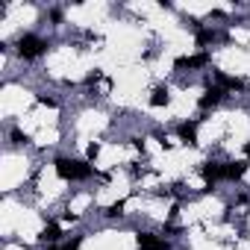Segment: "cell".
<instances>
[{"label": "cell", "mask_w": 250, "mask_h": 250, "mask_svg": "<svg viewBox=\"0 0 250 250\" xmlns=\"http://www.w3.org/2000/svg\"><path fill=\"white\" fill-rule=\"evenodd\" d=\"M56 174L62 180H85L91 174V168L85 162H77V159H56Z\"/></svg>", "instance_id": "1"}, {"label": "cell", "mask_w": 250, "mask_h": 250, "mask_svg": "<svg viewBox=\"0 0 250 250\" xmlns=\"http://www.w3.org/2000/svg\"><path fill=\"white\" fill-rule=\"evenodd\" d=\"M44 47H47V44H44L39 36H21V39H18V53H21L24 59H36V56H42Z\"/></svg>", "instance_id": "2"}, {"label": "cell", "mask_w": 250, "mask_h": 250, "mask_svg": "<svg viewBox=\"0 0 250 250\" xmlns=\"http://www.w3.org/2000/svg\"><path fill=\"white\" fill-rule=\"evenodd\" d=\"M221 97H224V88H221V85H212V88H206V94L200 97V109L218 106V103H221Z\"/></svg>", "instance_id": "3"}, {"label": "cell", "mask_w": 250, "mask_h": 250, "mask_svg": "<svg viewBox=\"0 0 250 250\" xmlns=\"http://www.w3.org/2000/svg\"><path fill=\"white\" fill-rule=\"evenodd\" d=\"M244 174H247V162H244V159L227 162V165H224V177H227V180H241Z\"/></svg>", "instance_id": "4"}, {"label": "cell", "mask_w": 250, "mask_h": 250, "mask_svg": "<svg viewBox=\"0 0 250 250\" xmlns=\"http://www.w3.org/2000/svg\"><path fill=\"white\" fill-rule=\"evenodd\" d=\"M200 174H203L206 183H215V180L224 177V165H221V162H206V165L200 168Z\"/></svg>", "instance_id": "5"}, {"label": "cell", "mask_w": 250, "mask_h": 250, "mask_svg": "<svg viewBox=\"0 0 250 250\" xmlns=\"http://www.w3.org/2000/svg\"><path fill=\"white\" fill-rule=\"evenodd\" d=\"M139 247L142 250H165V241H159L153 232H139Z\"/></svg>", "instance_id": "6"}, {"label": "cell", "mask_w": 250, "mask_h": 250, "mask_svg": "<svg viewBox=\"0 0 250 250\" xmlns=\"http://www.w3.org/2000/svg\"><path fill=\"white\" fill-rule=\"evenodd\" d=\"M180 136H183L186 145H194V142H197V124H183V127H180Z\"/></svg>", "instance_id": "7"}, {"label": "cell", "mask_w": 250, "mask_h": 250, "mask_svg": "<svg viewBox=\"0 0 250 250\" xmlns=\"http://www.w3.org/2000/svg\"><path fill=\"white\" fill-rule=\"evenodd\" d=\"M168 103H171V94H168V88L159 85V88L153 91V97H150V106H168Z\"/></svg>", "instance_id": "8"}, {"label": "cell", "mask_w": 250, "mask_h": 250, "mask_svg": "<svg viewBox=\"0 0 250 250\" xmlns=\"http://www.w3.org/2000/svg\"><path fill=\"white\" fill-rule=\"evenodd\" d=\"M42 238H44V241H59V224H47V227L42 229Z\"/></svg>", "instance_id": "9"}, {"label": "cell", "mask_w": 250, "mask_h": 250, "mask_svg": "<svg viewBox=\"0 0 250 250\" xmlns=\"http://www.w3.org/2000/svg\"><path fill=\"white\" fill-rule=\"evenodd\" d=\"M12 139H15V145H24V142H27V136H21V133H18V130H15V133H12Z\"/></svg>", "instance_id": "10"}, {"label": "cell", "mask_w": 250, "mask_h": 250, "mask_svg": "<svg viewBox=\"0 0 250 250\" xmlns=\"http://www.w3.org/2000/svg\"><path fill=\"white\" fill-rule=\"evenodd\" d=\"M244 150H247V156H250V142H247V145H244Z\"/></svg>", "instance_id": "11"}]
</instances>
